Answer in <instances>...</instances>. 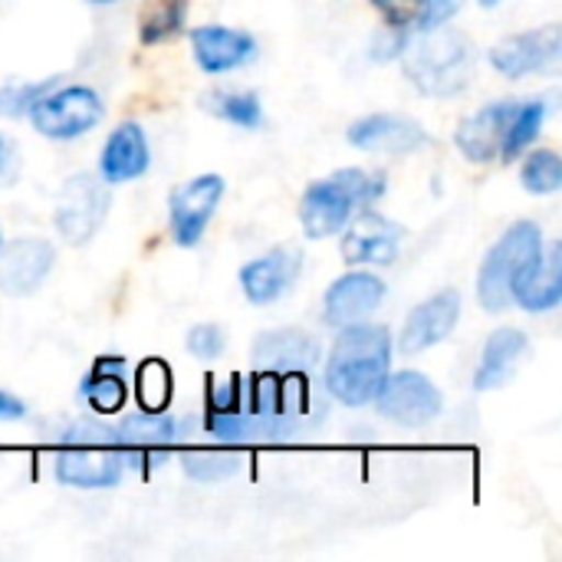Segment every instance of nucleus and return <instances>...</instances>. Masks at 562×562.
Returning a JSON list of instances; mask_svg holds the SVG:
<instances>
[{
  "instance_id": "nucleus-1",
  "label": "nucleus",
  "mask_w": 562,
  "mask_h": 562,
  "mask_svg": "<svg viewBox=\"0 0 562 562\" xmlns=\"http://www.w3.org/2000/svg\"><path fill=\"white\" fill-rule=\"evenodd\" d=\"M319 418V405L310 398L306 375L257 372L250 382L244 375H227L207 382V415L204 425L221 445H257L286 441Z\"/></svg>"
},
{
  "instance_id": "nucleus-2",
  "label": "nucleus",
  "mask_w": 562,
  "mask_h": 562,
  "mask_svg": "<svg viewBox=\"0 0 562 562\" xmlns=\"http://www.w3.org/2000/svg\"><path fill=\"white\" fill-rule=\"evenodd\" d=\"M389 366H392V336L385 326H372V323L342 326L326 362V392L349 408H362L382 389Z\"/></svg>"
},
{
  "instance_id": "nucleus-3",
  "label": "nucleus",
  "mask_w": 562,
  "mask_h": 562,
  "mask_svg": "<svg viewBox=\"0 0 562 562\" xmlns=\"http://www.w3.org/2000/svg\"><path fill=\"white\" fill-rule=\"evenodd\" d=\"M382 188H385V178L369 175L362 168H339L329 178L313 181L300 201L303 234L310 240H326L339 234L349 224L352 211L382 198Z\"/></svg>"
},
{
  "instance_id": "nucleus-4",
  "label": "nucleus",
  "mask_w": 562,
  "mask_h": 562,
  "mask_svg": "<svg viewBox=\"0 0 562 562\" xmlns=\"http://www.w3.org/2000/svg\"><path fill=\"white\" fill-rule=\"evenodd\" d=\"M543 257V231L533 221H517L491 247L477 277V300L487 313H504L514 303L517 286Z\"/></svg>"
},
{
  "instance_id": "nucleus-5",
  "label": "nucleus",
  "mask_w": 562,
  "mask_h": 562,
  "mask_svg": "<svg viewBox=\"0 0 562 562\" xmlns=\"http://www.w3.org/2000/svg\"><path fill=\"white\" fill-rule=\"evenodd\" d=\"M125 471V461L115 448L112 428L79 422L72 425L56 448V481L79 491L115 487Z\"/></svg>"
},
{
  "instance_id": "nucleus-6",
  "label": "nucleus",
  "mask_w": 562,
  "mask_h": 562,
  "mask_svg": "<svg viewBox=\"0 0 562 562\" xmlns=\"http://www.w3.org/2000/svg\"><path fill=\"white\" fill-rule=\"evenodd\" d=\"M428 33L431 36H425L405 59L408 79L425 95L445 99V95L464 92L477 66V53L471 40L464 33H438V30H428Z\"/></svg>"
},
{
  "instance_id": "nucleus-7",
  "label": "nucleus",
  "mask_w": 562,
  "mask_h": 562,
  "mask_svg": "<svg viewBox=\"0 0 562 562\" xmlns=\"http://www.w3.org/2000/svg\"><path fill=\"white\" fill-rule=\"evenodd\" d=\"M30 122L43 138L53 142H69L86 132H92L102 115V95L92 86H63V89H46L33 105H30Z\"/></svg>"
},
{
  "instance_id": "nucleus-8",
  "label": "nucleus",
  "mask_w": 562,
  "mask_h": 562,
  "mask_svg": "<svg viewBox=\"0 0 562 562\" xmlns=\"http://www.w3.org/2000/svg\"><path fill=\"white\" fill-rule=\"evenodd\" d=\"M109 207H112V194L102 178L72 175L56 198V211H53L56 234L69 247H82L99 234L102 221L109 217Z\"/></svg>"
},
{
  "instance_id": "nucleus-9",
  "label": "nucleus",
  "mask_w": 562,
  "mask_h": 562,
  "mask_svg": "<svg viewBox=\"0 0 562 562\" xmlns=\"http://www.w3.org/2000/svg\"><path fill=\"white\" fill-rule=\"evenodd\" d=\"M112 438L125 468L148 477L155 468L168 461L178 441V425L165 412H135V415H125L119 428H112Z\"/></svg>"
},
{
  "instance_id": "nucleus-10",
  "label": "nucleus",
  "mask_w": 562,
  "mask_h": 562,
  "mask_svg": "<svg viewBox=\"0 0 562 562\" xmlns=\"http://www.w3.org/2000/svg\"><path fill=\"white\" fill-rule=\"evenodd\" d=\"M372 402H375L382 418H389V422H395L402 428L431 425L441 415V408H445L441 392L431 385V379H425L415 369L385 375V382H382V389L375 392Z\"/></svg>"
},
{
  "instance_id": "nucleus-11",
  "label": "nucleus",
  "mask_w": 562,
  "mask_h": 562,
  "mask_svg": "<svg viewBox=\"0 0 562 562\" xmlns=\"http://www.w3.org/2000/svg\"><path fill=\"white\" fill-rule=\"evenodd\" d=\"M491 66L510 79H524V76H537V72H560L562 26L550 23V26L501 40L491 49Z\"/></svg>"
},
{
  "instance_id": "nucleus-12",
  "label": "nucleus",
  "mask_w": 562,
  "mask_h": 562,
  "mask_svg": "<svg viewBox=\"0 0 562 562\" xmlns=\"http://www.w3.org/2000/svg\"><path fill=\"white\" fill-rule=\"evenodd\" d=\"M224 198V178L221 175H198L191 181H184L181 188H175L171 194V237L178 247H198L207 221L214 217L217 204Z\"/></svg>"
},
{
  "instance_id": "nucleus-13",
  "label": "nucleus",
  "mask_w": 562,
  "mask_h": 562,
  "mask_svg": "<svg viewBox=\"0 0 562 562\" xmlns=\"http://www.w3.org/2000/svg\"><path fill=\"white\" fill-rule=\"evenodd\" d=\"M346 237H342V260L346 263H392L398 257V247H402V237H405V227L389 221L385 214L379 211H369L362 207L352 224L342 227Z\"/></svg>"
},
{
  "instance_id": "nucleus-14",
  "label": "nucleus",
  "mask_w": 562,
  "mask_h": 562,
  "mask_svg": "<svg viewBox=\"0 0 562 562\" xmlns=\"http://www.w3.org/2000/svg\"><path fill=\"white\" fill-rule=\"evenodd\" d=\"M56 263V250L49 240L20 237L0 247V290L10 296H30L43 286Z\"/></svg>"
},
{
  "instance_id": "nucleus-15",
  "label": "nucleus",
  "mask_w": 562,
  "mask_h": 562,
  "mask_svg": "<svg viewBox=\"0 0 562 562\" xmlns=\"http://www.w3.org/2000/svg\"><path fill=\"white\" fill-rule=\"evenodd\" d=\"M346 135L356 148L382 151V155H408L431 142L425 125H418L415 119H405V115H389V112L366 115V119L352 122Z\"/></svg>"
},
{
  "instance_id": "nucleus-16",
  "label": "nucleus",
  "mask_w": 562,
  "mask_h": 562,
  "mask_svg": "<svg viewBox=\"0 0 562 562\" xmlns=\"http://www.w3.org/2000/svg\"><path fill=\"white\" fill-rule=\"evenodd\" d=\"M300 270H303V250L273 247L270 254L250 260L240 270V286L254 306H270L300 280Z\"/></svg>"
},
{
  "instance_id": "nucleus-17",
  "label": "nucleus",
  "mask_w": 562,
  "mask_h": 562,
  "mask_svg": "<svg viewBox=\"0 0 562 562\" xmlns=\"http://www.w3.org/2000/svg\"><path fill=\"white\" fill-rule=\"evenodd\" d=\"M461 319V293L458 290H441L431 300L418 303L405 326H402V352L418 356L451 336V329Z\"/></svg>"
},
{
  "instance_id": "nucleus-18",
  "label": "nucleus",
  "mask_w": 562,
  "mask_h": 562,
  "mask_svg": "<svg viewBox=\"0 0 562 562\" xmlns=\"http://www.w3.org/2000/svg\"><path fill=\"white\" fill-rule=\"evenodd\" d=\"M385 300V283L375 273H346L339 277L323 300V316L329 326L342 329L369 319Z\"/></svg>"
},
{
  "instance_id": "nucleus-19",
  "label": "nucleus",
  "mask_w": 562,
  "mask_h": 562,
  "mask_svg": "<svg viewBox=\"0 0 562 562\" xmlns=\"http://www.w3.org/2000/svg\"><path fill=\"white\" fill-rule=\"evenodd\" d=\"M319 342L303 329H277L263 333L254 342V366L257 372H280V375H310L319 362Z\"/></svg>"
},
{
  "instance_id": "nucleus-20",
  "label": "nucleus",
  "mask_w": 562,
  "mask_h": 562,
  "mask_svg": "<svg viewBox=\"0 0 562 562\" xmlns=\"http://www.w3.org/2000/svg\"><path fill=\"white\" fill-rule=\"evenodd\" d=\"M191 46H194V63L211 76L231 72L247 59H254L257 53V40L231 26H198L191 33Z\"/></svg>"
},
{
  "instance_id": "nucleus-21",
  "label": "nucleus",
  "mask_w": 562,
  "mask_h": 562,
  "mask_svg": "<svg viewBox=\"0 0 562 562\" xmlns=\"http://www.w3.org/2000/svg\"><path fill=\"white\" fill-rule=\"evenodd\" d=\"M148 171V142H145V132L138 122H122L105 148H102V158H99V178L105 184H125V181H135Z\"/></svg>"
},
{
  "instance_id": "nucleus-22",
  "label": "nucleus",
  "mask_w": 562,
  "mask_h": 562,
  "mask_svg": "<svg viewBox=\"0 0 562 562\" xmlns=\"http://www.w3.org/2000/svg\"><path fill=\"white\" fill-rule=\"evenodd\" d=\"M514 109H517V102H494V105H484L481 112L468 115V119L458 125V135H454L458 148H461L471 161H477V165L494 161L497 151H501L504 128H507Z\"/></svg>"
},
{
  "instance_id": "nucleus-23",
  "label": "nucleus",
  "mask_w": 562,
  "mask_h": 562,
  "mask_svg": "<svg viewBox=\"0 0 562 562\" xmlns=\"http://www.w3.org/2000/svg\"><path fill=\"white\" fill-rule=\"evenodd\" d=\"M527 349H530V339L520 329L504 326V329L491 333V339L484 342V352H481V366H477V375H474V389L477 392H494V389L507 385L517 375Z\"/></svg>"
},
{
  "instance_id": "nucleus-24",
  "label": "nucleus",
  "mask_w": 562,
  "mask_h": 562,
  "mask_svg": "<svg viewBox=\"0 0 562 562\" xmlns=\"http://www.w3.org/2000/svg\"><path fill=\"white\" fill-rule=\"evenodd\" d=\"M562 300V244H543V257L537 267L524 277V283L514 293V303H520L527 313H547L560 306Z\"/></svg>"
},
{
  "instance_id": "nucleus-25",
  "label": "nucleus",
  "mask_w": 562,
  "mask_h": 562,
  "mask_svg": "<svg viewBox=\"0 0 562 562\" xmlns=\"http://www.w3.org/2000/svg\"><path fill=\"white\" fill-rule=\"evenodd\" d=\"M82 398L99 415H115L125 405V359L122 356H102L82 379Z\"/></svg>"
},
{
  "instance_id": "nucleus-26",
  "label": "nucleus",
  "mask_w": 562,
  "mask_h": 562,
  "mask_svg": "<svg viewBox=\"0 0 562 562\" xmlns=\"http://www.w3.org/2000/svg\"><path fill=\"white\" fill-rule=\"evenodd\" d=\"M543 122H547V102L543 99H530V102L517 105L514 115H510V122H507V128H504V142H501L497 158H504V161L520 158L524 148L530 142H537Z\"/></svg>"
},
{
  "instance_id": "nucleus-27",
  "label": "nucleus",
  "mask_w": 562,
  "mask_h": 562,
  "mask_svg": "<svg viewBox=\"0 0 562 562\" xmlns=\"http://www.w3.org/2000/svg\"><path fill=\"white\" fill-rule=\"evenodd\" d=\"M207 112L224 119V122H234L240 128H260L263 125V105H260V95L257 92H227V89H214L207 99H204Z\"/></svg>"
},
{
  "instance_id": "nucleus-28",
  "label": "nucleus",
  "mask_w": 562,
  "mask_h": 562,
  "mask_svg": "<svg viewBox=\"0 0 562 562\" xmlns=\"http://www.w3.org/2000/svg\"><path fill=\"white\" fill-rule=\"evenodd\" d=\"M188 0H148L138 20V40L142 43H161L171 40L184 26Z\"/></svg>"
},
{
  "instance_id": "nucleus-29",
  "label": "nucleus",
  "mask_w": 562,
  "mask_h": 562,
  "mask_svg": "<svg viewBox=\"0 0 562 562\" xmlns=\"http://www.w3.org/2000/svg\"><path fill=\"white\" fill-rule=\"evenodd\" d=\"M135 395L142 412H165L171 402V369L161 359L142 362L135 375Z\"/></svg>"
},
{
  "instance_id": "nucleus-30",
  "label": "nucleus",
  "mask_w": 562,
  "mask_h": 562,
  "mask_svg": "<svg viewBox=\"0 0 562 562\" xmlns=\"http://www.w3.org/2000/svg\"><path fill=\"white\" fill-rule=\"evenodd\" d=\"M520 181L530 194H557L562 188V158L550 148L533 151L520 168Z\"/></svg>"
},
{
  "instance_id": "nucleus-31",
  "label": "nucleus",
  "mask_w": 562,
  "mask_h": 562,
  "mask_svg": "<svg viewBox=\"0 0 562 562\" xmlns=\"http://www.w3.org/2000/svg\"><path fill=\"white\" fill-rule=\"evenodd\" d=\"M181 468L188 477L194 481H221V477H231L240 471V458L231 454V451H184L181 454Z\"/></svg>"
},
{
  "instance_id": "nucleus-32",
  "label": "nucleus",
  "mask_w": 562,
  "mask_h": 562,
  "mask_svg": "<svg viewBox=\"0 0 562 562\" xmlns=\"http://www.w3.org/2000/svg\"><path fill=\"white\" fill-rule=\"evenodd\" d=\"M53 89V79L46 82H23V86H0V119H20L30 112V105Z\"/></svg>"
},
{
  "instance_id": "nucleus-33",
  "label": "nucleus",
  "mask_w": 562,
  "mask_h": 562,
  "mask_svg": "<svg viewBox=\"0 0 562 562\" xmlns=\"http://www.w3.org/2000/svg\"><path fill=\"white\" fill-rule=\"evenodd\" d=\"M188 352L198 356V359H214L227 349V333L214 323H201V326H191L188 333Z\"/></svg>"
},
{
  "instance_id": "nucleus-34",
  "label": "nucleus",
  "mask_w": 562,
  "mask_h": 562,
  "mask_svg": "<svg viewBox=\"0 0 562 562\" xmlns=\"http://www.w3.org/2000/svg\"><path fill=\"white\" fill-rule=\"evenodd\" d=\"M372 3L382 10L385 23L392 30H408L418 20V10H422V0H372Z\"/></svg>"
},
{
  "instance_id": "nucleus-35",
  "label": "nucleus",
  "mask_w": 562,
  "mask_h": 562,
  "mask_svg": "<svg viewBox=\"0 0 562 562\" xmlns=\"http://www.w3.org/2000/svg\"><path fill=\"white\" fill-rule=\"evenodd\" d=\"M464 0H422V10H418V26L428 33V30H441L458 10H461Z\"/></svg>"
},
{
  "instance_id": "nucleus-36",
  "label": "nucleus",
  "mask_w": 562,
  "mask_h": 562,
  "mask_svg": "<svg viewBox=\"0 0 562 562\" xmlns=\"http://www.w3.org/2000/svg\"><path fill=\"white\" fill-rule=\"evenodd\" d=\"M16 181V151L13 145L0 135V188Z\"/></svg>"
},
{
  "instance_id": "nucleus-37",
  "label": "nucleus",
  "mask_w": 562,
  "mask_h": 562,
  "mask_svg": "<svg viewBox=\"0 0 562 562\" xmlns=\"http://www.w3.org/2000/svg\"><path fill=\"white\" fill-rule=\"evenodd\" d=\"M26 415V405L16 395L0 392V422H20Z\"/></svg>"
},
{
  "instance_id": "nucleus-38",
  "label": "nucleus",
  "mask_w": 562,
  "mask_h": 562,
  "mask_svg": "<svg viewBox=\"0 0 562 562\" xmlns=\"http://www.w3.org/2000/svg\"><path fill=\"white\" fill-rule=\"evenodd\" d=\"M481 3H484V7H487V10H491V7H497V3H501V0H481Z\"/></svg>"
},
{
  "instance_id": "nucleus-39",
  "label": "nucleus",
  "mask_w": 562,
  "mask_h": 562,
  "mask_svg": "<svg viewBox=\"0 0 562 562\" xmlns=\"http://www.w3.org/2000/svg\"><path fill=\"white\" fill-rule=\"evenodd\" d=\"M89 3H115V0H89Z\"/></svg>"
},
{
  "instance_id": "nucleus-40",
  "label": "nucleus",
  "mask_w": 562,
  "mask_h": 562,
  "mask_svg": "<svg viewBox=\"0 0 562 562\" xmlns=\"http://www.w3.org/2000/svg\"><path fill=\"white\" fill-rule=\"evenodd\" d=\"M0 247H3V237H0Z\"/></svg>"
}]
</instances>
